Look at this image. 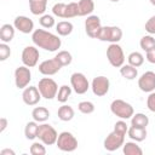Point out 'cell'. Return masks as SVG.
I'll return each instance as SVG.
<instances>
[{
    "mask_svg": "<svg viewBox=\"0 0 155 155\" xmlns=\"http://www.w3.org/2000/svg\"><path fill=\"white\" fill-rule=\"evenodd\" d=\"M31 40L36 47L50 52L57 51L62 45L61 39L56 34H52L45 29H35L31 34Z\"/></svg>",
    "mask_w": 155,
    "mask_h": 155,
    "instance_id": "obj_1",
    "label": "cell"
},
{
    "mask_svg": "<svg viewBox=\"0 0 155 155\" xmlns=\"http://www.w3.org/2000/svg\"><path fill=\"white\" fill-rule=\"evenodd\" d=\"M110 110L115 116H117L122 120L131 119L134 114L133 107L124 99H114L110 104Z\"/></svg>",
    "mask_w": 155,
    "mask_h": 155,
    "instance_id": "obj_2",
    "label": "cell"
},
{
    "mask_svg": "<svg viewBox=\"0 0 155 155\" xmlns=\"http://www.w3.org/2000/svg\"><path fill=\"white\" fill-rule=\"evenodd\" d=\"M96 39L110 44H116L122 39V30L116 25H105L101 28Z\"/></svg>",
    "mask_w": 155,
    "mask_h": 155,
    "instance_id": "obj_3",
    "label": "cell"
},
{
    "mask_svg": "<svg viewBox=\"0 0 155 155\" xmlns=\"http://www.w3.org/2000/svg\"><path fill=\"white\" fill-rule=\"evenodd\" d=\"M56 145L61 151L71 153L78 148V139L75 138V136L73 133L64 131V132H61L58 134Z\"/></svg>",
    "mask_w": 155,
    "mask_h": 155,
    "instance_id": "obj_4",
    "label": "cell"
},
{
    "mask_svg": "<svg viewBox=\"0 0 155 155\" xmlns=\"http://www.w3.org/2000/svg\"><path fill=\"white\" fill-rule=\"evenodd\" d=\"M107 58L109 61V63L115 67V68H120L125 64V54H124V50L122 47L116 42V44H110L107 48Z\"/></svg>",
    "mask_w": 155,
    "mask_h": 155,
    "instance_id": "obj_5",
    "label": "cell"
},
{
    "mask_svg": "<svg viewBox=\"0 0 155 155\" xmlns=\"http://www.w3.org/2000/svg\"><path fill=\"white\" fill-rule=\"evenodd\" d=\"M38 88L45 99H53L58 92V85L51 78H42L39 80Z\"/></svg>",
    "mask_w": 155,
    "mask_h": 155,
    "instance_id": "obj_6",
    "label": "cell"
},
{
    "mask_svg": "<svg viewBox=\"0 0 155 155\" xmlns=\"http://www.w3.org/2000/svg\"><path fill=\"white\" fill-rule=\"evenodd\" d=\"M38 138H39V140H41L45 145H53V144H56V142H57L58 133H57V131H56L51 125L42 122L41 125H39Z\"/></svg>",
    "mask_w": 155,
    "mask_h": 155,
    "instance_id": "obj_7",
    "label": "cell"
},
{
    "mask_svg": "<svg viewBox=\"0 0 155 155\" xmlns=\"http://www.w3.org/2000/svg\"><path fill=\"white\" fill-rule=\"evenodd\" d=\"M70 85H71V88L74 90V92L78 94H84L90 88V82H88L87 78L82 73H78V71L71 74Z\"/></svg>",
    "mask_w": 155,
    "mask_h": 155,
    "instance_id": "obj_8",
    "label": "cell"
},
{
    "mask_svg": "<svg viewBox=\"0 0 155 155\" xmlns=\"http://www.w3.org/2000/svg\"><path fill=\"white\" fill-rule=\"evenodd\" d=\"M31 80V73H30V69L29 67H25V65H21L18 68H16L15 70V84H16V87L17 88H25L29 82Z\"/></svg>",
    "mask_w": 155,
    "mask_h": 155,
    "instance_id": "obj_9",
    "label": "cell"
},
{
    "mask_svg": "<svg viewBox=\"0 0 155 155\" xmlns=\"http://www.w3.org/2000/svg\"><path fill=\"white\" fill-rule=\"evenodd\" d=\"M124 143H125V136L121 134V133H119V132H116V131H113V132H110L105 137L103 145H104V149L105 150H108V151H115L119 148H121L124 145Z\"/></svg>",
    "mask_w": 155,
    "mask_h": 155,
    "instance_id": "obj_10",
    "label": "cell"
},
{
    "mask_svg": "<svg viewBox=\"0 0 155 155\" xmlns=\"http://www.w3.org/2000/svg\"><path fill=\"white\" fill-rule=\"evenodd\" d=\"M109 87H110V81L107 76H96L92 82H91V88L93 94H96L97 97H103L109 92Z\"/></svg>",
    "mask_w": 155,
    "mask_h": 155,
    "instance_id": "obj_11",
    "label": "cell"
},
{
    "mask_svg": "<svg viewBox=\"0 0 155 155\" xmlns=\"http://www.w3.org/2000/svg\"><path fill=\"white\" fill-rule=\"evenodd\" d=\"M39 57H40V53L36 46H27L22 51V63L25 67H29V68L35 67L38 64Z\"/></svg>",
    "mask_w": 155,
    "mask_h": 155,
    "instance_id": "obj_12",
    "label": "cell"
},
{
    "mask_svg": "<svg viewBox=\"0 0 155 155\" xmlns=\"http://www.w3.org/2000/svg\"><path fill=\"white\" fill-rule=\"evenodd\" d=\"M101 28H102V23H101V18L98 16H96V15L87 16V18L85 19V31H86L87 36L96 39Z\"/></svg>",
    "mask_w": 155,
    "mask_h": 155,
    "instance_id": "obj_13",
    "label": "cell"
},
{
    "mask_svg": "<svg viewBox=\"0 0 155 155\" xmlns=\"http://www.w3.org/2000/svg\"><path fill=\"white\" fill-rule=\"evenodd\" d=\"M138 87L140 91L150 93L155 90V73L151 70H148L140 75L138 79Z\"/></svg>",
    "mask_w": 155,
    "mask_h": 155,
    "instance_id": "obj_14",
    "label": "cell"
},
{
    "mask_svg": "<svg viewBox=\"0 0 155 155\" xmlns=\"http://www.w3.org/2000/svg\"><path fill=\"white\" fill-rule=\"evenodd\" d=\"M41 93L38 88V86H27L24 90H23V93H22V99L23 102L27 104V105H36L40 99H41Z\"/></svg>",
    "mask_w": 155,
    "mask_h": 155,
    "instance_id": "obj_15",
    "label": "cell"
},
{
    "mask_svg": "<svg viewBox=\"0 0 155 155\" xmlns=\"http://www.w3.org/2000/svg\"><path fill=\"white\" fill-rule=\"evenodd\" d=\"M61 68H62L61 63L54 57L51 59H46L39 64V71L45 76H51L57 74L61 70Z\"/></svg>",
    "mask_w": 155,
    "mask_h": 155,
    "instance_id": "obj_16",
    "label": "cell"
},
{
    "mask_svg": "<svg viewBox=\"0 0 155 155\" xmlns=\"http://www.w3.org/2000/svg\"><path fill=\"white\" fill-rule=\"evenodd\" d=\"M13 25L18 31L23 34H29L34 31V22L27 16H17L13 21Z\"/></svg>",
    "mask_w": 155,
    "mask_h": 155,
    "instance_id": "obj_17",
    "label": "cell"
},
{
    "mask_svg": "<svg viewBox=\"0 0 155 155\" xmlns=\"http://www.w3.org/2000/svg\"><path fill=\"white\" fill-rule=\"evenodd\" d=\"M15 25L10 24V23H6V24H2L1 28H0V40L1 42H11L12 39L15 38Z\"/></svg>",
    "mask_w": 155,
    "mask_h": 155,
    "instance_id": "obj_18",
    "label": "cell"
},
{
    "mask_svg": "<svg viewBox=\"0 0 155 155\" xmlns=\"http://www.w3.org/2000/svg\"><path fill=\"white\" fill-rule=\"evenodd\" d=\"M47 8V0H29V10L35 16H42Z\"/></svg>",
    "mask_w": 155,
    "mask_h": 155,
    "instance_id": "obj_19",
    "label": "cell"
},
{
    "mask_svg": "<svg viewBox=\"0 0 155 155\" xmlns=\"http://www.w3.org/2000/svg\"><path fill=\"white\" fill-rule=\"evenodd\" d=\"M31 116H33V120H35L36 122H46L50 117V111L47 108L45 107H35L31 111Z\"/></svg>",
    "mask_w": 155,
    "mask_h": 155,
    "instance_id": "obj_20",
    "label": "cell"
},
{
    "mask_svg": "<svg viewBox=\"0 0 155 155\" xmlns=\"http://www.w3.org/2000/svg\"><path fill=\"white\" fill-rule=\"evenodd\" d=\"M127 134L134 142H143L147 138V134L148 133H147V128H140V127L131 126V127H128Z\"/></svg>",
    "mask_w": 155,
    "mask_h": 155,
    "instance_id": "obj_21",
    "label": "cell"
},
{
    "mask_svg": "<svg viewBox=\"0 0 155 155\" xmlns=\"http://www.w3.org/2000/svg\"><path fill=\"white\" fill-rule=\"evenodd\" d=\"M57 115H58V119H59L61 121L67 122V121L73 120V117H74V115H75V111H74L73 107L67 105V104H63L62 107L58 108Z\"/></svg>",
    "mask_w": 155,
    "mask_h": 155,
    "instance_id": "obj_22",
    "label": "cell"
},
{
    "mask_svg": "<svg viewBox=\"0 0 155 155\" xmlns=\"http://www.w3.org/2000/svg\"><path fill=\"white\" fill-rule=\"evenodd\" d=\"M78 7H79V16H90L92 15L93 10H94V2L93 0H80L78 2Z\"/></svg>",
    "mask_w": 155,
    "mask_h": 155,
    "instance_id": "obj_23",
    "label": "cell"
},
{
    "mask_svg": "<svg viewBox=\"0 0 155 155\" xmlns=\"http://www.w3.org/2000/svg\"><path fill=\"white\" fill-rule=\"evenodd\" d=\"M148 125H149V117L145 114H143V113L133 114V116L131 117V126L140 127V128H147Z\"/></svg>",
    "mask_w": 155,
    "mask_h": 155,
    "instance_id": "obj_24",
    "label": "cell"
},
{
    "mask_svg": "<svg viewBox=\"0 0 155 155\" xmlns=\"http://www.w3.org/2000/svg\"><path fill=\"white\" fill-rule=\"evenodd\" d=\"M73 29H74V25L69 21H61V22H58L56 24V31L61 36H68V35H70L71 31H73Z\"/></svg>",
    "mask_w": 155,
    "mask_h": 155,
    "instance_id": "obj_25",
    "label": "cell"
},
{
    "mask_svg": "<svg viewBox=\"0 0 155 155\" xmlns=\"http://www.w3.org/2000/svg\"><path fill=\"white\" fill-rule=\"evenodd\" d=\"M38 130H39V125H38V122L35 120L27 122V125L24 127L25 138L29 139V140H34L35 138H38Z\"/></svg>",
    "mask_w": 155,
    "mask_h": 155,
    "instance_id": "obj_26",
    "label": "cell"
},
{
    "mask_svg": "<svg viewBox=\"0 0 155 155\" xmlns=\"http://www.w3.org/2000/svg\"><path fill=\"white\" fill-rule=\"evenodd\" d=\"M122 151L125 155H142L143 150L137 144V142H126L122 145Z\"/></svg>",
    "mask_w": 155,
    "mask_h": 155,
    "instance_id": "obj_27",
    "label": "cell"
},
{
    "mask_svg": "<svg viewBox=\"0 0 155 155\" xmlns=\"http://www.w3.org/2000/svg\"><path fill=\"white\" fill-rule=\"evenodd\" d=\"M120 74L126 80H133L138 76V70L131 64H124L122 67H120Z\"/></svg>",
    "mask_w": 155,
    "mask_h": 155,
    "instance_id": "obj_28",
    "label": "cell"
},
{
    "mask_svg": "<svg viewBox=\"0 0 155 155\" xmlns=\"http://www.w3.org/2000/svg\"><path fill=\"white\" fill-rule=\"evenodd\" d=\"M71 90L73 88L69 87L68 85H62L58 88V92H57V96H56L57 101L59 103H65L68 101V98L70 97V94H71Z\"/></svg>",
    "mask_w": 155,
    "mask_h": 155,
    "instance_id": "obj_29",
    "label": "cell"
},
{
    "mask_svg": "<svg viewBox=\"0 0 155 155\" xmlns=\"http://www.w3.org/2000/svg\"><path fill=\"white\" fill-rule=\"evenodd\" d=\"M54 58L61 63L62 67L69 65V64L73 62V56H71V53H70L69 51H65V50L59 51V52L54 56Z\"/></svg>",
    "mask_w": 155,
    "mask_h": 155,
    "instance_id": "obj_30",
    "label": "cell"
},
{
    "mask_svg": "<svg viewBox=\"0 0 155 155\" xmlns=\"http://www.w3.org/2000/svg\"><path fill=\"white\" fill-rule=\"evenodd\" d=\"M127 61H128V64H131V65L138 68V67H140V65L144 63V56H143L140 52L134 51V52H131V53L128 54Z\"/></svg>",
    "mask_w": 155,
    "mask_h": 155,
    "instance_id": "obj_31",
    "label": "cell"
},
{
    "mask_svg": "<svg viewBox=\"0 0 155 155\" xmlns=\"http://www.w3.org/2000/svg\"><path fill=\"white\" fill-rule=\"evenodd\" d=\"M139 46L143 51L148 52V51L155 48V39L151 35H144V36H142V39L139 41Z\"/></svg>",
    "mask_w": 155,
    "mask_h": 155,
    "instance_id": "obj_32",
    "label": "cell"
},
{
    "mask_svg": "<svg viewBox=\"0 0 155 155\" xmlns=\"http://www.w3.org/2000/svg\"><path fill=\"white\" fill-rule=\"evenodd\" d=\"M29 151H30L31 155H45L46 154V148H45V144L41 140L40 142H34L30 145Z\"/></svg>",
    "mask_w": 155,
    "mask_h": 155,
    "instance_id": "obj_33",
    "label": "cell"
},
{
    "mask_svg": "<svg viewBox=\"0 0 155 155\" xmlns=\"http://www.w3.org/2000/svg\"><path fill=\"white\" fill-rule=\"evenodd\" d=\"M78 109L82 114H92L94 111V104L90 101H82L78 104Z\"/></svg>",
    "mask_w": 155,
    "mask_h": 155,
    "instance_id": "obj_34",
    "label": "cell"
},
{
    "mask_svg": "<svg viewBox=\"0 0 155 155\" xmlns=\"http://www.w3.org/2000/svg\"><path fill=\"white\" fill-rule=\"evenodd\" d=\"M79 16V7H78V2H69L67 4V8H65V18H74Z\"/></svg>",
    "mask_w": 155,
    "mask_h": 155,
    "instance_id": "obj_35",
    "label": "cell"
},
{
    "mask_svg": "<svg viewBox=\"0 0 155 155\" xmlns=\"http://www.w3.org/2000/svg\"><path fill=\"white\" fill-rule=\"evenodd\" d=\"M65 8H67V4L57 2L52 7V13L59 18H65Z\"/></svg>",
    "mask_w": 155,
    "mask_h": 155,
    "instance_id": "obj_36",
    "label": "cell"
},
{
    "mask_svg": "<svg viewBox=\"0 0 155 155\" xmlns=\"http://www.w3.org/2000/svg\"><path fill=\"white\" fill-rule=\"evenodd\" d=\"M39 23H40V25L42 28L50 29V28H52L54 25V18L51 15H42L40 17V19H39Z\"/></svg>",
    "mask_w": 155,
    "mask_h": 155,
    "instance_id": "obj_37",
    "label": "cell"
},
{
    "mask_svg": "<svg viewBox=\"0 0 155 155\" xmlns=\"http://www.w3.org/2000/svg\"><path fill=\"white\" fill-rule=\"evenodd\" d=\"M11 56V48L6 42L0 44V61L4 62Z\"/></svg>",
    "mask_w": 155,
    "mask_h": 155,
    "instance_id": "obj_38",
    "label": "cell"
},
{
    "mask_svg": "<svg viewBox=\"0 0 155 155\" xmlns=\"http://www.w3.org/2000/svg\"><path fill=\"white\" fill-rule=\"evenodd\" d=\"M114 131H116V132H119V133L126 136V133H127V131H128V126H127V124L121 119V120H119V121L115 122V125H114Z\"/></svg>",
    "mask_w": 155,
    "mask_h": 155,
    "instance_id": "obj_39",
    "label": "cell"
},
{
    "mask_svg": "<svg viewBox=\"0 0 155 155\" xmlns=\"http://www.w3.org/2000/svg\"><path fill=\"white\" fill-rule=\"evenodd\" d=\"M145 31H148L150 35L155 34V16H151L147 23H145Z\"/></svg>",
    "mask_w": 155,
    "mask_h": 155,
    "instance_id": "obj_40",
    "label": "cell"
},
{
    "mask_svg": "<svg viewBox=\"0 0 155 155\" xmlns=\"http://www.w3.org/2000/svg\"><path fill=\"white\" fill-rule=\"evenodd\" d=\"M147 107L151 113H155V92H150L147 98Z\"/></svg>",
    "mask_w": 155,
    "mask_h": 155,
    "instance_id": "obj_41",
    "label": "cell"
},
{
    "mask_svg": "<svg viewBox=\"0 0 155 155\" xmlns=\"http://www.w3.org/2000/svg\"><path fill=\"white\" fill-rule=\"evenodd\" d=\"M147 54H145V58H147V61L149 62V63H151V64H155V48H153V50H150V51H148V52H145Z\"/></svg>",
    "mask_w": 155,
    "mask_h": 155,
    "instance_id": "obj_42",
    "label": "cell"
},
{
    "mask_svg": "<svg viewBox=\"0 0 155 155\" xmlns=\"http://www.w3.org/2000/svg\"><path fill=\"white\" fill-rule=\"evenodd\" d=\"M7 126H8V121H7V119H6V117H1V119H0V132L2 133V132L6 130Z\"/></svg>",
    "mask_w": 155,
    "mask_h": 155,
    "instance_id": "obj_43",
    "label": "cell"
},
{
    "mask_svg": "<svg viewBox=\"0 0 155 155\" xmlns=\"http://www.w3.org/2000/svg\"><path fill=\"white\" fill-rule=\"evenodd\" d=\"M0 155H15V151L10 148H5L0 151Z\"/></svg>",
    "mask_w": 155,
    "mask_h": 155,
    "instance_id": "obj_44",
    "label": "cell"
},
{
    "mask_svg": "<svg viewBox=\"0 0 155 155\" xmlns=\"http://www.w3.org/2000/svg\"><path fill=\"white\" fill-rule=\"evenodd\" d=\"M150 1V4L153 5V6H155V0H149Z\"/></svg>",
    "mask_w": 155,
    "mask_h": 155,
    "instance_id": "obj_45",
    "label": "cell"
},
{
    "mask_svg": "<svg viewBox=\"0 0 155 155\" xmlns=\"http://www.w3.org/2000/svg\"><path fill=\"white\" fill-rule=\"evenodd\" d=\"M110 1H113V2H117V1H120V0H110Z\"/></svg>",
    "mask_w": 155,
    "mask_h": 155,
    "instance_id": "obj_46",
    "label": "cell"
}]
</instances>
